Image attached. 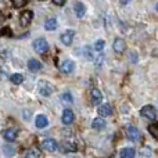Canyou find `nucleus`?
<instances>
[{
  "instance_id": "nucleus-28",
  "label": "nucleus",
  "mask_w": 158,
  "mask_h": 158,
  "mask_svg": "<svg viewBox=\"0 0 158 158\" xmlns=\"http://www.w3.org/2000/svg\"><path fill=\"white\" fill-rule=\"evenodd\" d=\"M131 57H132V61H133V63H136V61H137V54H135V53H132V56H131Z\"/></svg>"
},
{
  "instance_id": "nucleus-10",
  "label": "nucleus",
  "mask_w": 158,
  "mask_h": 158,
  "mask_svg": "<svg viewBox=\"0 0 158 158\" xmlns=\"http://www.w3.org/2000/svg\"><path fill=\"white\" fill-rule=\"evenodd\" d=\"M74 112L71 111L69 108H65L64 110V112H63V123H65V125H69V123H72L74 122Z\"/></svg>"
},
{
  "instance_id": "nucleus-7",
  "label": "nucleus",
  "mask_w": 158,
  "mask_h": 158,
  "mask_svg": "<svg viewBox=\"0 0 158 158\" xmlns=\"http://www.w3.org/2000/svg\"><path fill=\"white\" fill-rule=\"evenodd\" d=\"M112 49H114L115 53H118V54H122V53L126 50L125 40H123V39H121V38H117L114 40V43H112Z\"/></svg>"
},
{
  "instance_id": "nucleus-2",
  "label": "nucleus",
  "mask_w": 158,
  "mask_h": 158,
  "mask_svg": "<svg viewBox=\"0 0 158 158\" xmlns=\"http://www.w3.org/2000/svg\"><path fill=\"white\" fill-rule=\"evenodd\" d=\"M32 46H33V49H35V52L39 53V54H43V53L47 52V49H49V43H47V40L43 38H39V39H36V40H33Z\"/></svg>"
},
{
  "instance_id": "nucleus-26",
  "label": "nucleus",
  "mask_w": 158,
  "mask_h": 158,
  "mask_svg": "<svg viewBox=\"0 0 158 158\" xmlns=\"http://www.w3.org/2000/svg\"><path fill=\"white\" fill-rule=\"evenodd\" d=\"M104 46H106V42H104V40H97V42H96V44H94L96 52H98V53L103 52Z\"/></svg>"
},
{
  "instance_id": "nucleus-29",
  "label": "nucleus",
  "mask_w": 158,
  "mask_h": 158,
  "mask_svg": "<svg viewBox=\"0 0 158 158\" xmlns=\"http://www.w3.org/2000/svg\"><path fill=\"white\" fill-rule=\"evenodd\" d=\"M129 2H131V0H119V3H121V4H122V6L128 4V3H129Z\"/></svg>"
},
{
  "instance_id": "nucleus-5",
  "label": "nucleus",
  "mask_w": 158,
  "mask_h": 158,
  "mask_svg": "<svg viewBox=\"0 0 158 158\" xmlns=\"http://www.w3.org/2000/svg\"><path fill=\"white\" fill-rule=\"evenodd\" d=\"M74 36H75V32L72 29H68L65 31L64 33H61L60 36V40L63 44H65V46H69V44L72 43V40H74Z\"/></svg>"
},
{
  "instance_id": "nucleus-8",
  "label": "nucleus",
  "mask_w": 158,
  "mask_h": 158,
  "mask_svg": "<svg viewBox=\"0 0 158 158\" xmlns=\"http://www.w3.org/2000/svg\"><path fill=\"white\" fill-rule=\"evenodd\" d=\"M60 69L64 72V74H71V72L75 69L74 61H72V60H65V61H63V64L60 65Z\"/></svg>"
},
{
  "instance_id": "nucleus-9",
  "label": "nucleus",
  "mask_w": 158,
  "mask_h": 158,
  "mask_svg": "<svg viewBox=\"0 0 158 158\" xmlns=\"http://www.w3.org/2000/svg\"><path fill=\"white\" fill-rule=\"evenodd\" d=\"M126 135H128V137L132 140V142H136V140H139V137H140V133H139L136 126H128V128H126Z\"/></svg>"
},
{
  "instance_id": "nucleus-15",
  "label": "nucleus",
  "mask_w": 158,
  "mask_h": 158,
  "mask_svg": "<svg viewBox=\"0 0 158 158\" xmlns=\"http://www.w3.org/2000/svg\"><path fill=\"white\" fill-rule=\"evenodd\" d=\"M40 157V151L38 147H31L25 153V158H39Z\"/></svg>"
},
{
  "instance_id": "nucleus-4",
  "label": "nucleus",
  "mask_w": 158,
  "mask_h": 158,
  "mask_svg": "<svg viewBox=\"0 0 158 158\" xmlns=\"http://www.w3.org/2000/svg\"><path fill=\"white\" fill-rule=\"evenodd\" d=\"M42 148H43L44 151L53 153V151H56L58 148V143L56 142L54 139H44L43 142H42Z\"/></svg>"
},
{
  "instance_id": "nucleus-13",
  "label": "nucleus",
  "mask_w": 158,
  "mask_h": 158,
  "mask_svg": "<svg viewBox=\"0 0 158 158\" xmlns=\"http://www.w3.org/2000/svg\"><path fill=\"white\" fill-rule=\"evenodd\" d=\"M98 115L100 117H108V115H111L112 114V107L110 106V104H103V106H100L98 107Z\"/></svg>"
},
{
  "instance_id": "nucleus-3",
  "label": "nucleus",
  "mask_w": 158,
  "mask_h": 158,
  "mask_svg": "<svg viewBox=\"0 0 158 158\" xmlns=\"http://www.w3.org/2000/svg\"><path fill=\"white\" fill-rule=\"evenodd\" d=\"M38 90H39V93H40L42 96L47 97V96H50L53 93V86L49 83V82H46V81H39Z\"/></svg>"
},
{
  "instance_id": "nucleus-25",
  "label": "nucleus",
  "mask_w": 158,
  "mask_h": 158,
  "mask_svg": "<svg viewBox=\"0 0 158 158\" xmlns=\"http://www.w3.org/2000/svg\"><path fill=\"white\" fill-rule=\"evenodd\" d=\"M3 151H4V156L6 157H11V156H14V153H15V151H14V148L11 147V146H4V147H3Z\"/></svg>"
},
{
  "instance_id": "nucleus-1",
  "label": "nucleus",
  "mask_w": 158,
  "mask_h": 158,
  "mask_svg": "<svg viewBox=\"0 0 158 158\" xmlns=\"http://www.w3.org/2000/svg\"><path fill=\"white\" fill-rule=\"evenodd\" d=\"M140 115L146 119L151 121V122H156L157 121V111L153 106H144L142 110H140Z\"/></svg>"
},
{
  "instance_id": "nucleus-22",
  "label": "nucleus",
  "mask_w": 158,
  "mask_h": 158,
  "mask_svg": "<svg viewBox=\"0 0 158 158\" xmlns=\"http://www.w3.org/2000/svg\"><path fill=\"white\" fill-rule=\"evenodd\" d=\"M61 101H63V103H65V104L72 103V96H71V93H63V94H61Z\"/></svg>"
},
{
  "instance_id": "nucleus-12",
  "label": "nucleus",
  "mask_w": 158,
  "mask_h": 158,
  "mask_svg": "<svg viewBox=\"0 0 158 158\" xmlns=\"http://www.w3.org/2000/svg\"><path fill=\"white\" fill-rule=\"evenodd\" d=\"M17 135H18V132H17V129H14V128L6 129V131L3 132V136H4V139L8 140V142H14V140L17 139Z\"/></svg>"
},
{
  "instance_id": "nucleus-14",
  "label": "nucleus",
  "mask_w": 158,
  "mask_h": 158,
  "mask_svg": "<svg viewBox=\"0 0 158 158\" xmlns=\"http://www.w3.org/2000/svg\"><path fill=\"white\" fill-rule=\"evenodd\" d=\"M47 123H49V121H47V118L44 117V115H38V117H36V119H35L36 128H39V129L46 128Z\"/></svg>"
},
{
  "instance_id": "nucleus-19",
  "label": "nucleus",
  "mask_w": 158,
  "mask_h": 158,
  "mask_svg": "<svg viewBox=\"0 0 158 158\" xmlns=\"http://www.w3.org/2000/svg\"><path fill=\"white\" fill-rule=\"evenodd\" d=\"M135 154H136L135 150L131 147H125V148H122V151H121V157L122 158H133Z\"/></svg>"
},
{
  "instance_id": "nucleus-16",
  "label": "nucleus",
  "mask_w": 158,
  "mask_h": 158,
  "mask_svg": "<svg viewBox=\"0 0 158 158\" xmlns=\"http://www.w3.org/2000/svg\"><path fill=\"white\" fill-rule=\"evenodd\" d=\"M28 68H29L32 72H36L42 68V64L39 63L38 60H35V58H31V60L28 61Z\"/></svg>"
},
{
  "instance_id": "nucleus-11",
  "label": "nucleus",
  "mask_w": 158,
  "mask_h": 158,
  "mask_svg": "<svg viewBox=\"0 0 158 158\" xmlns=\"http://www.w3.org/2000/svg\"><path fill=\"white\" fill-rule=\"evenodd\" d=\"M90 100H92L93 104H100L101 100H103V94L98 89H92L90 92Z\"/></svg>"
},
{
  "instance_id": "nucleus-24",
  "label": "nucleus",
  "mask_w": 158,
  "mask_h": 158,
  "mask_svg": "<svg viewBox=\"0 0 158 158\" xmlns=\"http://www.w3.org/2000/svg\"><path fill=\"white\" fill-rule=\"evenodd\" d=\"M148 132L151 133V136H153L154 139H158V132H157V125L156 123H151V125L148 126Z\"/></svg>"
},
{
  "instance_id": "nucleus-20",
  "label": "nucleus",
  "mask_w": 158,
  "mask_h": 158,
  "mask_svg": "<svg viewBox=\"0 0 158 158\" xmlns=\"http://www.w3.org/2000/svg\"><path fill=\"white\" fill-rule=\"evenodd\" d=\"M44 28L47 31H54L57 28V19L56 18H49L46 22H44Z\"/></svg>"
},
{
  "instance_id": "nucleus-18",
  "label": "nucleus",
  "mask_w": 158,
  "mask_h": 158,
  "mask_svg": "<svg viewBox=\"0 0 158 158\" xmlns=\"http://www.w3.org/2000/svg\"><path fill=\"white\" fill-rule=\"evenodd\" d=\"M106 126V121L104 118H94L92 121V128L93 129H103Z\"/></svg>"
},
{
  "instance_id": "nucleus-27",
  "label": "nucleus",
  "mask_w": 158,
  "mask_h": 158,
  "mask_svg": "<svg viewBox=\"0 0 158 158\" xmlns=\"http://www.w3.org/2000/svg\"><path fill=\"white\" fill-rule=\"evenodd\" d=\"M53 3L57 4V6H63L64 3H65V0H53Z\"/></svg>"
},
{
  "instance_id": "nucleus-23",
  "label": "nucleus",
  "mask_w": 158,
  "mask_h": 158,
  "mask_svg": "<svg viewBox=\"0 0 158 158\" xmlns=\"http://www.w3.org/2000/svg\"><path fill=\"white\" fill-rule=\"evenodd\" d=\"M10 2L13 3V6L15 8H21V7H24V6L27 4L28 0H10Z\"/></svg>"
},
{
  "instance_id": "nucleus-21",
  "label": "nucleus",
  "mask_w": 158,
  "mask_h": 158,
  "mask_svg": "<svg viewBox=\"0 0 158 158\" xmlns=\"http://www.w3.org/2000/svg\"><path fill=\"white\" fill-rule=\"evenodd\" d=\"M11 82L14 85H21L24 82V77L21 74H14V75H11Z\"/></svg>"
},
{
  "instance_id": "nucleus-6",
  "label": "nucleus",
  "mask_w": 158,
  "mask_h": 158,
  "mask_svg": "<svg viewBox=\"0 0 158 158\" xmlns=\"http://www.w3.org/2000/svg\"><path fill=\"white\" fill-rule=\"evenodd\" d=\"M32 18H33V13L29 10H25L24 13L19 15V24L22 25V27H28V25L32 22Z\"/></svg>"
},
{
  "instance_id": "nucleus-17",
  "label": "nucleus",
  "mask_w": 158,
  "mask_h": 158,
  "mask_svg": "<svg viewBox=\"0 0 158 158\" xmlns=\"http://www.w3.org/2000/svg\"><path fill=\"white\" fill-rule=\"evenodd\" d=\"M85 13H86V8H85L83 3H81V2L75 3V14H77V17L82 18V17L85 15Z\"/></svg>"
}]
</instances>
